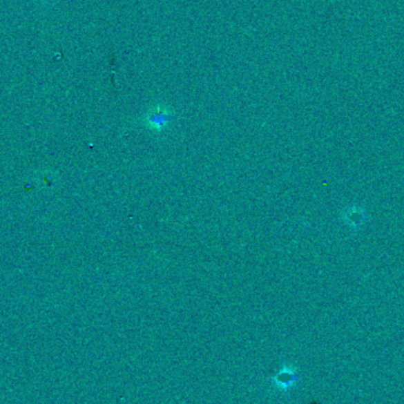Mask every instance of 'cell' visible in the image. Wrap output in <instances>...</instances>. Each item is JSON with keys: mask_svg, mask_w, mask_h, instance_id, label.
<instances>
[{"mask_svg": "<svg viewBox=\"0 0 404 404\" xmlns=\"http://www.w3.org/2000/svg\"><path fill=\"white\" fill-rule=\"evenodd\" d=\"M174 119V111L164 104H156L146 113L144 124L154 131H162Z\"/></svg>", "mask_w": 404, "mask_h": 404, "instance_id": "1", "label": "cell"}]
</instances>
